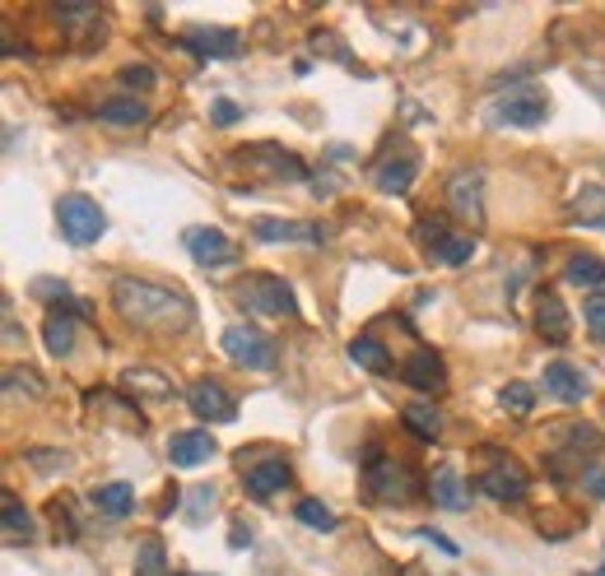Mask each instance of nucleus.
I'll use <instances>...</instances> for the list:
<instances>
[{
  "label": "nucleus",
  "mask_w": 605,
  "mask_h": 576,
  "mask_svg": "<svg viewBox=\"0 0 605 576\" xmlns=\"http://www.w3.org/2000/svg\"><path fill=\"white\" fill-rule=\"evenodd\" d=\"M582 317H586V330H592V340L605 344V293H592V298L582 303Z\"/></svg>",
  "instance_id": "33"
},
{
  "label": "nucleus",
  "mask_w": 605,
  "mask_h": 576,
  "mask_svg": "<svg viewBox=\"0 0 605 576\" xmlns=\"http://www.w3.org/2000/svg\"><path fill=\"white\" fill-rule=\"evenodd\" d=\"M252 237L256 242H326L317 223H299V219H256Z\"/></svg>",
  "instance_id": "16"
},
{
  "label": "nucleus",
  "mask_w": 605,
  "mask_h": 576,
  "mask_svg": "<svg viewBox=\"0 0 605 576\" xmlns=\"http://www.w3.org/2000/svg\"><path fill=\"white\" fill-rule=\"evenodd\" d=\"M186 405H192V414H201L205 424H233L238 418V400L210 377H201L186 387Z\"/></svg>",
  "instance_id": "8"
},
{
  "label": "nucleus",
  "mask_w": 605,
  "mask_h": 576,
  "mask_svg": "<svg viewBox=\"0 0 605 576\" xmlns=\"http://www.w3.org/2000/svg\"><path fill=\"white\" fill-rule=\"evenodd\" d=\"M186 252H192L201 266H233L238 242L223 237L219 229H186Z\"/></svg>",
  "instance_id": "12"
},
{
  "label": "nucleus",
  "mask_w": 605,
  "mask_h": 576,
  "mask_svg": "<svg viewBox=\"0 0 605 576\" xmlns=\"http://www.w3.org/2000/svg\"><path fill=\"white\" fill-rule=\"evenodd\" d=\"M178 47H186L192 57H238L242 51L233 28H186L178 38Z\"/></svg>",
  "instance_id": "14"
},
{
  "label": "nucleus",
  "mask_w": 605,
  "mask_h": 576,
  "mask_svg": "<svg viewBox=\"0 0 605 576\" xmlns=\"http://www.w3.org/2000/svg\"><path fill=\"white\" fill-rule=\"evenodd\" d=\"M447 200L461 219H475L480 223V172H457L452 186H447Z\"/></svg>",
  "instance_id": "20"
},
{
  "label": "nucleus",
  "mask_w": 605,
  "mask_h": 576,
  "mask_svg": "<svg viewBox=\"0 0 605 576\" xmlns=\"http://www.w3.org/2000/svg\"><path fill=\"white\" fill-rule=\"evenodd\" d=\"M57 223L71 247H94V242L108 233V215H102L98 200H89L84 191H71V196L57 200Z\"/></svg>",
  "instance_id": "3"
},
{
  "label": "nucleus",
  "mask_w": 605,
  "mask_h": 576,
  "mask_svg": "<svg viewBox=\"0 0 605 576\" xmlns=\"http://www.w3.org/2000/svg\"><path fill=\"white\" fill-rule=\"evenodd\" d=\"M475 488H480V493H489V498H498V502H517V498H527L531 475H527L522 461L508 456V451L484 446V469L475 475Z\"/></svg>",
  "instance_id": "4"
},
{
  "label": "nucleus",
  "mask_w": 605,
  "mask_h": 576,
  "mask_svg": "<svg viewBox=\"0 0 605 576\" xmlns=\"http://www.w3.org/2000/svg\"><path fill=\"white\" fill-rule=\"evenodd\" d=\"M350 358L359 363V368L377 372V377H387V372H391V354H387V348L377 344L373 335H359V340H350Z\"/></svg>",
  "instance_id": "23"
},
{
  "label": "nucleus",
  "mask_w": 605,
  "mask_h": 576,
  "mask_svg": "<svg viewBox=\"0 0 605 576\" xmlns=\"http://www.w3.org/2000/svg\"><path fill=\"white\" fill-rule=\"evenodd\" d=\"M428 488H434V502L443 512H465L471 507V493H465V483L452 465H438L434 469V479H428Z\"/></svg>",
  "instance_id": "18"
},
{
  "label": "nucleus",
  "mask_w": 605,
  "mask_h": 576,
  "mask_svg": "<svg viewBox=\"0 0 605 576\" xmlns=\"http://www.w3.org/2000/svg\"><path fill=\"white\" fill-rule=\"evenodd\" d=\"M233 298L252 317H293V289L280 274H242Z\"/></svg>",
  "instance_id": "2"
},
{
  "label": "nucleus",
  "mask_w": 605,
  "mask_h": 576,
  "mask_svg": "<svg viewBox=\"0 0 605 576\" xmlns=\"http://www.w3.org/2000/svg\"><path fill=\"white\" fill-rule=\"evenodd\" d=\"M363 488H368L377 502H396V507H401V502L414 498L420 483H414V475L406 465H396L391 456H383V451H368V461H363Z\"/></svg>",
  "instance_id": "5"
},
{
  "label": "nucleus",
  "mask_w": 605,
  "mask_h": 576,
  "mask_svg": "<svg viewBox=\"0 0 605 576\" xmlns=\"http://www.w3.org/2000/svg\"><path fill=\"white\" fill-rule=\"evenodd\" d=\"M293 516H299L307 530H322V535H326V530H336V512H331V507H322L317 498H303L299 507H293Z\"/></svg>",
  "instance_id": "30"
},
{
  "label": "nucleus",
  "mask_w": 605,
  "mask_h": 576,
  "mask_svg": "<svg viewBox=\"0 0 605 576\" xmlns=\"http://www.w3.org/2000/svg\"><path fill=\"white\" fill-rule=\"evenodd\" d=\"M401 424H406L420 442H434L438 432H443V418H438L434 405H406V409H401Z\"/></svg>",
  "instance_id": "26"
},
{
  "label": "nucleus",
  "mask_w": 605,
  "mask_h": 576,
  "mask_svg": "<svg viewBox=\"0 0 605 576\" xmlns=\"http://www.w3.org/2000/svg\"><path fill=\"white\" fill-rule=\"evenodd\" d=\"M121 84H126V89H154V84H159V70L154 65H126L121 70Z\"/></svg>",
  "instance_id": "35"
},
{
  "label": "nucleus",
  "mask_w": 605,
  "mask_h": 576,
  "mask_svg": "<svg viewBox=\"0 0 605 576\" xmlns=\"http://www.w3.org/2000/svg\"><path fill=\"white\" fill-rule=\"evenodd\" d=\"M0 516H5V535H10V539H28V535H33V520H28V512H24V502L14 498L10 488L0 493Z\"/></svg>",
  "instance_id": "29"
},
{
  "label": "nucleus",
  "mask_w": 605,
  "mask_h": 576,
  "mask_svg": "<svg viewBox=\"0 0 605 576\" xmlns=\"http://www.w3.org/2000/svg\"><path fill=\"white\" fill-rule=\"evenodd\" d=\"M210 117H215V126H233V121H238L242 112H238V102H229V98H219L215 108H210Z\"/></svg>",
  "instance_id": "37"
},
{
  "label": "nucleus",
  "mask_w": 605,
  "mask_h": 576,
  "mask_svg": "<svg viewBox=\"0 0 605 576\" xmlns=\"http://www.w3.org/2000/svg\"><path fill=\"white\" fill-rule=\"evenodd\" d=\"M568 284H578V289H601L605 284V266H601V256H573L568 260V270H564Z\"/></svg>",
  "instance_id": "28"
},
{
  "label": "nucleus",
  "mask_w": 605,
  "mask_h": 576,
  "mask_svg": "<svg viewBox=\"0 0 605 576\" xmlns=\"http://www.w3.org/2000/svg\"><path fill=\"white\" fill-rule=\"evenodd\" d=\"M420 237L428 242V252H434V260H443V266H465V260L475 256V237L471 233H452V229H443L438 219H424L420 223Z\"/></svg>",
  "instance_id": "9"
},
{
  "label": "nucleus",
  "mask_w": 605,
  "mask_h": 576,
  "mask_svg": "<svg viewBox=\"0 0 605 576\" xmlns=\"http://www.w3.org/2000/svg\"><path fill=\"white\" fill-rule=\"evenodd\" d=\"M280 488H289V465L285 461H256L247 465V493L252 498H275Z\"/></svg>",
  "instance_id": "19"
},
{
  "label": "nucleus",
  "mask_w": 605,
  "mask_h": 576,
  "mask_svg": "<svg viewBox=\"0 0 605 576\" xmlns=\"http://www.w3.org/2000/svg\"><path fill=\"white\" fill-rule=\"evenodd\" d=\"M135 576H172L168 572V553L159 539H145L141 544V557H135Z\"/></svg>",
  "instance_id": "31"
},
{
  "label": "nucleus",
  "mask_w": 605,
  "mask_h": 576,
  "mask_svg": "<svg viewBox=\"0 0 605 576\" xmlns=\"http://www.w3.org/2000/svg\"><path fill=\"white\" fill-rule=\"evenodd\" d=\"M535 330H541L545 344H568V335H573V326H568V307L559 303V293H541L535 298Z\"/></svg>",
  "instance_id": "15"
},
{
  "label": "nucleus",
  "mask_w": 605,
  "mask_h": 576,
  "mask_svg": "<svg viewBox=\"0 0 605 576\" xmlns=\"http://www.w3.org/2000/svg\"><path fill=\"white\" fill-rule=\"evenodd\" d=\"M223 344V354H229L238 368H252V372H270L275 368V340H266L262 330H252V326H229L219 335Z\"/></svg>",
  "instance_id": "6"
},
{
  "label": "nucleus",
  "mask_w": 605,
  "mask_h": 576,
  "mask_svg": "<svg viewBox=\"0 0 605 576\" xmlns=\"http://www.w3.org/2000/svg\"><path fill=\"white\" fill-rule=\"evenodd\" d=\"M545 112H549L545 94L527 79V84H512V89H508V98L494 108V121H498V126H522V131H531V126H541V121H545Z\"/></svg>",
  "instance_id": "7"
},
{
  "label": "nucleus",
  "mask_w": 605,
  "mask_h": 576,
  "mask_svg": "<svg viewBox=\"0 0 605 576\" xmlns=\"http://www.w3.org/2000/svg\"><path fill=\"white\" fill-rule=\"evenodd\" d=\"M401 381L414 391H424V395H438L447 387V368L434 348H414V354L401 363Z\"/></svg>",
  "instance_id": "11"
},
{
  "label": "nucleus",
  "mask_w": 605,
  "mask_h": 576,
  "mask_svg": "<svg viewBox=\"0 0 605 576\" xmlns=\"http://www.w3.org/2000/svg\"><path fill=\"white\" fill-rule=\"evenodd\" d=\"M498 405H504L508 414H531L535 391L527 387V381H512V387H504V395H498Z\"/></svg>",
  "instance_id": "32"
},
{
  "label": "nucleus",
  "mask_w": 605,
  "mask_h": 576,
  "mask_svg": "<svg viewBox=\"0 0 605 576\" xmlns=\"http://www.w3.org/2000/svg\"><path fill=\"white\" fill-rule=\"evenodd\" d=\"M596 576H605V567H601V572H596Z\"/></svg>",
  "instance_id": "40"
},
{
  "label": "nucleus",
  "mask_w": 605,
  "mask_h": 576,
  "mask_svg": "<svg viewBox=\"0 0 605 576\" xmlns=\"http://www.w3.org/2000/svg\"><path fill=\"white\" fill-rule=\"evenodd\" d=\"M98 117L108 121V126H141V121L149 117V108H145L141 98H108L98 108Z\"/></svg>",
  "instance_id": "24"
},
{
  "label": "nucleus",
  "mask_w": 605,
  "mask_h": 576,
  "mask_svg": "<svg viewBox=\"0 0 605 576\" xmlns=\"http://www.w3.org/2000/svg\"><path fill=\"white\" fill-rule=\"evenodd\" d=\"M205 507H215V488H196V498H192V516H201Z\"/></svg>",
  "instance_id": "38"
},
{
  "label": "nucleus",
  "mask_w": 605,
  "mask_h": 576,
  "mask_svg": "<svg viewBox=\"0 0 605 576\" xmlns=\"http://www.w3.org/2000/svg\"><path fill=\"white\" fill-rule=\"evenodd\" d=\"M89 502L102 512V516H131L135 512V488L131 483H98Z\"/></svg>",
  "instance_id": "21"
},
{
  "label": "nucleus",
  "mask_w": 605,
  "mask_h": 576,
  "mask_svg": "<svg viewBox=\"0 0 605 576\" xmlns=\"http://www.w3.org/2000/svg\"><path fill=\"white\" fill-rule=\"evenodd\" d=\"M586 488H592V493L605 502V475H601V469H592V475H586Z\"/></svg>",
  "instance_id": "39"
},
{
  "label": "nucleus",
  "mask_w": 605,
  "mask_h": 576,
  "mask_svg": "<svg viewBox=\"0 0 605 576\" xmlns=\"http://www.w3.org/2000/svg\"><path fill=\"white\" fill-rule=\"evenodd\" d=\"M121 387L131 395H149V400H172V381L154 368H126L121 372Z\"/></svg>",
  "instance_id": "22"
},
{
  "label": "nucleus",
  "mask_w": 605,
  "mask_h": 576,
  "mask_svg": "<svg viewBox=\"0 0 605 576\" xmlns=\"http://www.w3.org/2000/svg\"><path fill=\"white\" fill-rule=\"evenodd\" d=\"M568 209H573L582 223H605V186H578Z\"/></svg>",
  "instance_id": "27"
},
{
  "label": "nucleus",
  "mask_w": 605,
  "mask_h": 576,
  "mask_svg": "<svg viewBox=\"0 0 605 576\" xmlns=\"http://www.w3.org/2000/svg\"><path fill=\"white\" fill-rule=\"evenodd\" d=\"M414 172H420V154H410V149L387 154V159L373 168V186L387 191V196H401V191H410Z\"/></svg>",
  "instance_id": "13"
},
{
  "label": "nucleus",
  "mask_w": 605,
  "mask_h": 576,
  "mask_svg": "<svg viewBox=\"0 0 605 576\" xmlns=\"http://www.w3.org/2000/svg\"><path fill=\"white\" fill-rule=\"evenodd\" d=\"M112 307L121 311V321L149 335H182L196 321V307L182 289L159 284V279H141V274H121L112 284Z\"/></svg>",
  "instance_id": "1"
},
{
  "label": "nucleus",
  "mask_w": 605,
  "mask_h": 576,
  "mask_svg": "<svg viewBox=\"0 0 605 576\" xmlns=\"http://www.w3.org/2000/svg\"><path fill=\"white\" fill-rule=\"evenodd\" d=\"M578 84H582V89L605 108V70H582V79H578Z\"/></svg>",
  "instance_id": "36"
},
{
  "label": "nucleus",
  "mask_w": 605,
  "mask_h": 576,
  "mask_svg": "<svg viewBox=\"0 0 605 576\" xmlns=\"http://www.w3.org/2000/svg\"><path fill=\"white\" fill-rule=\"evenodd\" d=\"M545 391L564 400V405H582L586 400V377L573 368V363H549L545 368Z\"/></svg>",
  "instance_id": "17"
},
{
  "label": "nucleus",
  "mask_w": 605,
  "mask_h": 576,
  "mask_svg": "<svg viewBox=\"0 0 605 576\" xmlns=\"http://www.w3.org/2000/svg\"><path fill=\"white\" fill-rule=\"evenodd\" d=\"M215 438L205 428H186V432H172L168 438V461L178 465V469H201V465H210L215 461Z\"/></svg>",
  "instance_id": "10"
},
{
  "label": "nucleus",
  "mask_w": 605,
  "mask_h": 576,
  "mask_svg": "<svg viewBox=\"0 0 605 576\" xmlns=\"http://www.w3.org/2000/svg\"><path fill=\"white\" fill-rule=\"evenodd\" d=\"M28 391V395H43L47 387H43V381H38V372H33V368H10L5 372V395H14V391Z\"/></svg>",
  "instance_id": "34"
},
{
  "label": "nucleus",
  "mask_w": 605,
  "mask_h": 576,
  "mask_svg": "<svg viewBox=\"0 0 605 576\" xmlns=\"http://www.w3.org/2000/svg\"><path fill=\"white\" fill-rule=\"evenodd\" d=\"M43 340H47V348L57 358H65L75 348V321L65 317V311H51V317L43 321Z\"/></svg>",
  "instance_id": "25"
}]
</instances>
